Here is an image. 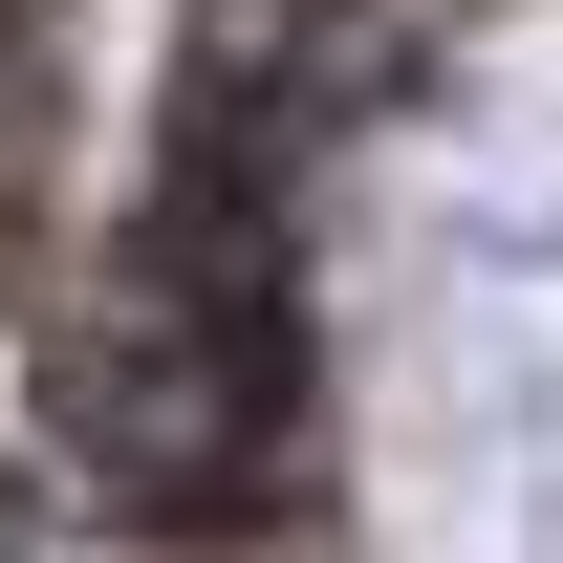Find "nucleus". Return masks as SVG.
<instances>
[{"label": "nucleus", "instance_id": "obj_2", "mask_svg": "<svg viewBox=\"0 0 563 563\" xmlns=\"http://www.w3.org/2000/svg\"><path fill=\"white\" fill-rule=\"evenodd\" d=\"M22 44H44V0H0V66H22Z\"/></svg>", "mask_w": 563, "mask_h": 563}, {"label": "nucleus", "instance_id": "obj_1", "mask_svg": "<svg viewBox=\"0 0 563 563\" xmlns=\"http://www.w3.org/2000/svg\"><path fill=\"white\" fill-rule=\"evenodd\" d=\"M44 433L66 477L131 520L152 563H217L303 520V455H325V325H303V239L239 174H152L87 261L66 347H44Z\"/></svg>", "mask_w": 563, "mask_h": 563}]
</instances>
